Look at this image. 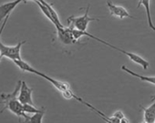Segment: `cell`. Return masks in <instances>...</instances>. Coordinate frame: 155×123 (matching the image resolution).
Masks as SVG:
<instances>
[{"label": "cell", "mask_w": 155, "mask_h": 123, "mask_svg": "<svg viewBox=\"0 0 155 123\" xmlns=\"http://www.w3.org/2000/svg\"><path fill=\"white\" fill-rule=\"evenodd\" d=\"M21 87V80L18 82L15 90L9 94H1L0 97V103H4V109L8 108L18 117L27 118L28 115L24 111L23 104L18 100V93Z\"/></svg>", "instance_id": "1"}, {"label": "cell", "mask_w": 155, "mask_h": 123, "mask_svg": "<svg viewBox=\"0 0 155 123\" xmlns=\"http://www.w3.org/2000/svg\"><path fill=\"white\" fill-rule=\"evenodd\" d=\"M13 62L23 71H26V72H29V73H33V74H36L45 79H47L48 82H50L58 90H59L60 92H63L67 89H70V86L68 83L67 82H62V81H59V80H57V79H54L47 75H45L44 73H41L39 71H38L37 70H35L34 68H32L30 65H28L27 62H25L24 60L22 59H19V60H15Z\"/></svg>", "instance_id": "2"}, {"label": "cell", "mask_w": 155, "mask_h": 123, "mask_svg": "<svg viewBox=\"0 0 155 123\" xmlns=\"http://www.w3.org/2000/svg\"><path fill=\"white\" fill-rule=\"evenodd\" d=\"M90 5L87 7L86 11L84 13L83 16L81 17H74L71 16L68 18V28H75L78 30H81V31H87L89 23L91 21H95V20H100V18H91L89 15L90 12Z\"/></svg>", "instance_id": "3"}, {"label": "cell", "mask_w": 155, "mask_h": 123, "mask_svg": "<svg viewBox=\"0 0 155 123\" xmlns=\"http://www.w3.org/2000/svg\"><path fill=\"white\" fill-rule=\"evenodd\" d=\"M25 43L26 41H21L18 43L16 46L10 47V46H7L3 44L0 41V55H1V57H8L12 61L22 59L20 56V50H21V47Z\"/></svg>", "instance_id": "4"}, {"label": "cell", "mask_w": 155, "mask_h": 123, "mask_svg": "<svg viewBox=\"0 0 155 123\" xmlns=\"http://www.w3.org/2000/svg\"><path fill=\"white\" fill-rule=\"evenodd\" d=\"M97 41H99V42H101V43H102V44H104V45H106V46H108V47H111V48H113V49H115V50H117V51H119V52L124 54V55L127 56L131 61H133L134 63H136V64L141 66L142 69H143L144 70H147V69L149 68V65H150L149 62H148L147 60H145L143 57H141L140 56H139V55H137V54H134V53H132V52H128V51H125V50H123V49H120V48H119V47H115V46H113V45H111V44H110V43H108V42H106V41H104V40L99 38V37H97Z\"/></svg>", "instance_id": "5"}, {"label": "cell", "mask_w": 155, "mask_h": 123, "mask_svg": "<svg viewBox=\"0 0 155 123\" xmlns=\"http://www.w3.org/2000/svg\"><path fill=\"white\" fill-rule=\"evenodd\" d=\"M56 29H57V37L61 44L65 46H70L78 43V40H76L73 35L71 34L69 28L58 27L56 28Z\"/></svg>", "instance_id": "6"}, {"label": "cell", "mask_w": 155, "mask_h": 123, "mask_svg": "<svg viewBox=\"0 0 155 123\" xmlns=\"http://www.w3.org/2000/svg\"><path fill=\"white\" fill-rule=\"evenodd\" d=\"M107 7L109 8V11L110 13V15H112L115 18L123 19V18H134L136 19L134 17H132L126 8H124L121 6H118L113 4L110 1H107Z\"/></svg>", "instance_id": "7"}, {"label": "cell", "mask_w": 155, "mask_h": 123, "mask_svg": "<svg viewBox=\"0 0 155 123\" xmlns=\"http://www.w3.org/2000/svg\"><path fill=\"white\" fill-rule=\"evenodd\" d=\"M32 93L33 89L29 88L25 81H21V87L18 93V100L24 105V104H30L34 105L33 99H32Z\"/></svg>", "instance_id": "8"}, {"label": "cell", "mask_w": 155, "mask_h": 123, "mask_svg": "<svg viewBox=\"0 0 155 123\" xmlns=\"http://www.w3.org/2000/svg\"><path fill=\"white\" fill-rule=\"evenodd\" d=\"M23 0H13L10 2L0 5V21L5 19L7 17L10 16V13L19 5Z\"/></svg>", "instance_id": "9"}, {"label": "cell", "mask_w": 155, "mask_h": 123, "mask_svg": "<svg viewBox=\"0 0 155 123\" xmlns=\"http://www.w3.org/2000/svg\"><path fill=\"white\" fill-rule=\"evenodd\" d=\"M121 70H122L125 73H127V74H129V75H130V76H132V77H135V78L140 79V80H141V81H145V82L150 83V84H152V85H155V77H148V76H144V75H140V74H138V73L133 72L132 70H130V69H128V68L125 67V66H121ZM155 99V96L153 97V99Z\"/></svg>", "instance_id": "10"}, {"label": "cell", "mask_w": 155, "mask_h": 123, "mask_svg": "<svg viewBox=\"0 0 155 123\" xmlns=\"http://www.w3.org/2000/svg\"><path fill=\"white\" fill-rule=\"evenodd\" d=\"M140 6H143L145 8L146 10V14H147V22L149 27L155 31V26L152 22V18H151V13H150V0H139L138 3V8H140Z\"/></svg>", "instance_id": "11"}, {"label": "cell", "mask_w": 155, "mask_h": 123, "mask_svg": "<svg viewBox=\"0 0 155 123\" xmlns=\"http://www.w3.org/2000/svg\"><path fill=\"white\" fill-rule=\"evenodd\" d=\"M142 109H143L144 120L147 121L148 123L155 122V101L147 108L142 107Z\"/></svg>", "instance_id": "12"}, {"label": "cell", "mask_w": 155, "mask_h": 123, "mask_svg": "<svg viewBox=\"0 0 155 123\" xmlns=\"http://www.w3.org/2000/svg\"><path fill=\"white\" fill-rule=\"evenodd\" d=\"M44 114H45V109H42L40 112L35 113L32 116H28L22 123H42Z\"/></svg>", "instance_id": "13"}, {"label": "cell", "mask_w": 155, "mask_h": 123, "mask_svg": "<svg viewBox=\"0 0 155 123\" xmlns=\"http://www.w3.org/2000/svg\"><path fill=\"white\" fill-rule=\"evenodd\" d=\"M23 108H24V111L26 113H29V114H35V113L40 112L42 110V109L37 108L34 105H30V104H24Z\"/></svg>", "instance_id": "14"}, {"label": "cell", "mask_w": 155, "mask_h": 123, "mask_svg": "<svg viewBox=\"0 0 155 123\" xmlns=\"http://www.w3.org/2000/svg\"><path fill=\"white\" fill-rule=\"evenodd\" d=\"M112 116L115 117V118H119V119H121V118H123L125 117V115L123 114V112H122L121 110H117V111H115V112L112 114Z\"/></svg>", "instance_id": "15"}, {"label": "cell", "mask_w": 155, "mask_h": 123, "mask_svg": "<svg viewBox=\"0 0 155 123\" xmlns=\"http://www.w3.org/2000/svg\"><path fill=\"white\" fill-rule=\"evenodd\" d=\"M8 18H9V16H8V17H7V18H5V21L3 22V24H2L1 28H0V37H1V35H2L3 29H4V28H5V27H6V25H7V22H8ZM1 59H2V57H1V55H0V60H1Z\"/></svg>", "instance_id": "16"}, {"label": "cell", "mask_w": 155, "mask_h": 123, "mask_svg": "<svg viewBox=\"0 0 155 123\" xmlns=\"http://www.w3.org/2000/svg\"><path fill=\"white\" fill-rule=\"evenodd\" d=\"M120 123H130V120L126 117H124L123 118L120 119Z\"/></svg>", "instance_id": "17"}, {"label": "cell", "mask_w": 155, "mask_h": 123, "mask_svg": "<svg viewBox=\"0 0 155 123\" xmlns=\"http://www.w3.org/2000/svg\"><path fill=\"white\" fill-rule=\"evenodd\" d=\"M24 2H27V1H34V2H36V1H41V0H23Z\"/></svg>", "instance_id": "18"}, {"label": "cell", "mask_w": 155, "mask_h": 123, "mask_svg": "<svg viewBox=\"0 0 155 123\" xmlns=\"http://www.w3.org/2000/svg\"><path fill=\"white\" fill-rule=\"evenodd\" d=\"M142 123H148V122H147V121H145V120H144V121H143V122H142Z\"/></svg>", "instance_id": "19"}, {"label": "cell", "mask_w": 155, "mask_h": 123, "mask_svg": "<svg viewBox=\"0 0 155 123\" xmlns=\"http://www.w3.org/2000/svg\"><path fill=\"white\" fill-rule=\"evenodd\" d=\"M153 123H155V122H153Z\"/></svg>", "instance_id": "20"}]
</instances>
